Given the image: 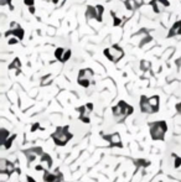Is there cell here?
Returning a JSON list of instances; mask_svg holds the SVG:
<instances>
[{
  "mask_svg": "<svg viewBox=\"0 0 181 182\" xmlns=\"http://www.w3.org/2000/svg\"><path fill=\"white\" fill-rule=\"evenodd\" d=\"M80 119H81L83 123H86V124H88V123L90 122V119H89L88 115H80Z\"/></svg>",
  "mask_w": 181,
  "mask_h": 182,
  "instance_id": "f1b7e54d",
  "label": "cell"
},
{
  "mask_svg": "<svg viewBox=\"0 0 181 182\" xmlns=\"http://www.w3.org/2000/svg\"><path fill=\"white\" fill-rule=\"evenodd\" d=\"M14 171H16V168H15V166H14V164H11V162H9V165H8V168H6V171L4 172L5 175H8V176H10Z\"/></svg>",
  "mask_w": 181,
  "mask_h": 182,
  "instance_id": "7402d4cb",
  "label": "cell"
},
{
  "mask_svg": "<svg viewBox=\"0 0 181 182\" xmlns=\"http://www.w3.org/2000/svg\"><path fill=\"white\" fill-rule=\"evenodd\" d=\"M150 41H151V36L146 35V36H144V37H143V40L140 41V44H139V45H140V46H144L145 44H148V42H150Z\"/></svg>",
  "mask_w": 181,
  "mask_h": 182,
  "instance_id": "484cf974",
  "label": "cell"
},
{
  "mask_svg": "<svg viewBox=\"0 0 181 182\" xmlns=\"http://www.w3.org/2000/svg\"><path fill=\"white\" fill-rule=\"evenodd\" d=\"M26 180H28V182H36V181H35V178H34V177H31V176H29V175L26 176Z\"/></svg>",
  "mask_w": 181,
  "mask_h": 182,
  "instance_id": "8d00e7d4",
  "label": "cell"
},
{
  "mask_svg": "<svg viewBox=\"0 0 181 182\" xmlns=\"http://www.w3.org/2000/svg\"><path fill=\"white\" fill-rule=\"evenodd\" d=\"M64 51L62 47H58V48H56V51H55V57H56V60H58V61H62V58H63V55H64Z\"/></svg>",
  "mask_w": 181,
  "mask_h": 182,
  "instance_id": "ac0fdd59",
  "label": "cell"
},
{
  "mask_svg": "<svg viewBox=\"0 0 181 182\" xmlns=\"http://www.w3.org/2000/svg\"><path fill=\"white\" fill-rule=\"evenodd\" d=\"M35 170H36V171H46V170H44L42 165H37V166H35Z\"/></svg>",
  "mask_w": 181,
  "mask_h": 182,
  "instance_id": "836d02e7",
  "label": "cell"
},
{
  "mask_svg": "<svg viewBox=\"0 0 181 182\" xmlns=\"http://www.w3.org/2000/svg\"><path fill=\"white\" fill-rule=\"evenodd\" d=\"M70 57H71V50H66V52H64L63 58H62V61H61V62H66V61H68V60H70Z\"/></svg>",
  "mask_w": 181,
  "mask_h": 182,
  "instance_id": "4316f807",
  "label": "cell"
},
{
  "mask_svg": "<svg viewBox=\"0 0 181 182\" xmlns=\"http://www.w3.org/2000/svg\"><path fill=\"white\" fill-rule=\"evenodd\" d=\"M151 6L154 8L155 12H161L164 10V8L169 6V2H167V0H153Z\"/></svg>",
  "mask_w": 181,
  "mask_h": 182,
  "instance_id": "52a82bcc",
  "label": "cell"
},
{
  "mask_svg": "<svg viewBox=\"0 0 181 182\" xmlns=\"http://www.w3.org/2000/svg\"><path fill=\"white\" fill-rule=\"evenodd\" d=\"M149 103H150V107H151V113H156L159 110L160 107V98L159 96H153L149 98Z\"/></svg>",
  "mask_w": 181,
  "mask_h": 182,
  "instance_id": "9c48e42d",
  "label": "cell"
},
{
  "mask_svg": "<svg viewBox=\"0 0 181 182\" xmlns=\"http://www.w3.org/2000/svg\"><path fill=\"white\" fill-rule=\"evenodd\" d=\"M19 40H18V38H9V44L10 45H14V44H16Z\"/></svg>",
  "mask_w": 181,
  "mask_h": 182,
  "instance_id": "e575fe53",
  "label": "cell"
},
{
  "mask_svg": "<svg viewBox=\"0 0 181 182\" xmlns=\"http://www.w3.org/2000/svg\"><path fill=\"white\" fill-rule=\"evenodd\" d=\"M112 112H113L114 118L117 119V120H119V122H122L123 119L127 118L128 115L133 114L134 108H133L132 106H129V104H127L124 100H120V102L117 104V106L113 107Z\"/></svg>",
  "mask_w": 181,
  "mask_h": 182,
  "instance_id": "7a4b0ae2",
  "label": "cell"
},
{
  "mask_svg": "<svg viewBox=\"0 0 181 182\" xmlns=\"http://www.w3.org/2000/svg\"><path fill=\"white\" fill-rule=\"evenodd\" d=\"M0 4H2V5H5V4H8V0H0Z\"/></svg>",
  "mask_w": 181,
  "mask_h": 182,
  "instance_id": "ab89813d",
  "label": "cell"
},
{
  "mask_svg": "<svg viewBox=\"0 0 181 182\" xmlns=\"http://www.w3.org/2000/svg\"><path fill=\"white\" fill-rule=\"evenodd\" d=\"M24 154L26 155V159H28L29 166H30V164L37 158V156H41L44 154V151H42V148L36 146V148H31V149H28V150H24Z\"/></svg>",
  "mask_w": 181,
  "mask_h": 182,
  "instance_id": "5b68a950",
  "label": "cell"
},
{
  "mask_svg": "<svg viewBox=\"0 0 181 182\" xmlns=\"http://www.w3.org/2000/svg\"><path fill=\"white\" fill-rule=\"evenodd\" d=\"M24 3L26 4L29 8H30V6H34V0H24Z\"/></svg>",
  "mask_w": 181,
  "mask_h": 182,
  "instance_id": "d6a6232c",
  "label": "cell"
},
{
  "mask_svg": "<svg viewBox=\"0 0 181 182\" xmlns=\"http://www.w3.org/2000/svg\"><path fill=\"white\" fill-rule=\"evenodd\" d=\"M177 35H181V20L180 21H176L173 28L170 29V32H169V37H173V36H177Z\"/></svg>",
  "mask_w": 181,
  "mask_h": 182,
  "instance_id": "8fae6325",
  "label": "cell"
},
{
  "mask_svg": "<svg viewBox=\"0 0 181 182\" xmlns=\"http://www.w3.org/2000/svg\"><path fill=\"white\" fill-rule=\"evenodd\" d=\"M176 110H177V113H179V114H181V102L176 104Z\"/></svg>",
  "mask_w": 181,
  "mask_h": 182,
  "instance_id": "d590c367",
  "label": "cell"
},
{
  "mask_svg": "<svg viewBox=\"0 0 181 182\" xmlns=\"http://www.w3.org/2000/svg\"><path fill=\"white\" fill-rule=\"evenodd\" d=\"M77 82H78L80 86L84 87V88H88L89 87V80H84V78H78L77 80Z\"/></svg>",
  "mask_w": 181,
  "mask_h": 182,
  "instance_id": "603a6c76",
  "label": "cell"
},
{
  "mask_svg": "<svg viewBox=\"0 0 181 182\" xmlns=\"http://www.w3.org/2000/svg\"><path fill=\"white\" fill-rule=\"evenodd\" d=\"M140 68L143 70V71H148L150 68V62L148 61H141L140 62Z\"/></svg>",
  "mask_w": 181,
  "mask_h": 182,
  "instance_id": "d4e9b609",
  "label": "cell"
},
{
  "mask_svg": "<svg viewBox=\"0 0 181 182\" xmlns=\"http://www.w3.org/2000/svg\"><path fill=\"white\" fill-rule=\"evenodd\" d=\"M15 139H16V134L11 135V136H10V138H9V139H8V140L4 142V144H3V145H4V148H5L6 150H9V149L11 148V145H12V141H14Z\"/></svg>",
  "mask_w": 181,
  "mask_h": 182,
  "instance_id": "d6986e66",
  "label": "cell"
},
{
  "mask_svg": "<svg viewBox=\"0 0 181 182\" xmlns=\"http://www.w3.org/2000/svg\"><path fill=\"white\" fill-rule=\"evenodd\" d=\"M93 77V71L90 68H84L81 70L78 73V78H84V80H90Z\"/></svg>",
  "mask_w": 181,
  "mask_h": 182,
  "instance_id": "7c38bea8",
  "label": "cell"
},
{
  "mask_svg": "<svg viewBox=\"0 0 181 182\" xmlns=\"http://www.w3.org/2000/svg\"><path fill=\"white\" fill-rule=\"evenodd\" d=\"M103 138L109 141V146L110 148H123L122 139H120V135L118 133H114L112 135H104Z\"/></svg>",
  "mask_w": 181,
  "mask_h": 182,
  "instance_id": "8992f818",
  "label": "cell"
},
{
  "mask_svg": "<svg viewBox=\"0 0 181 182\" xmlns=\"http://www.w3.org/2000/svg\"><path fill=\"white\" fill-rule=\"evenodd\" d=\"M20 67H21V62H20L19 58H15L14 61H12V63H10V66H9L10 70H16L18 73L20 72Z\"/></svg>",
  "mask_w": 181,
  "mask_h": 182,
  "instance_id": "9a60e30c",
  "label": "cell"
},
{
  "mask_svg": "<svg viewBox=\"0 0 181 182\" xmlns=\"http://www.w3.org/2000/svg\"><path fill=\"white\" fill-rule=\"evenodd\" d=\"M149 128H150V135L153 140H164L165 133L167 130V125L164 120L150 123Z\"/></svg>",
  "mask_w": 181,
  "mask_h": 182,
  "instance_id": "3957f363",
  "label": "cell"
},
{
  "mask_svg": "<svg viewBox=\"0 0 181 182\" xmlns=\"http://www.w3.org/2000/svg\"><path fill=\"white\" fill-rule=\"evenodd\" d=\"M140 109L143 113H151V107H150V103H149V98L145 96H141L140 98Z\"/></svg>",
  "mask_w": 181,
  "mask_h": 182,
  "instance_id": "ba28073f",
  "label": "cell"
},
{
  "mask_svg": "<svg viewBox=\"0 0 181 182\" xmlns=\"http://www.w3.org/2000/svg\"><path fill=\"white\" fill-rule=\"evenodd\" d=\"M51 81H52V77H51V74H47L42 78V81H41V84L42 86H47L48 83H51Z\"/></svg>",
  "mask_w": 181,
  "mask_h": 182,
  "instance_id": "cb8c5ba5",
  "label": "cell"
},
{
  "mask_svg": "<svg viewBox=\"0 0 181 182\" xmlns=\"http://www.w3.org/2000/svg\"><path fill=\"white\" fill-rule=\"evenodd\" d=\"M113 15V19H114V26H118V25H120V22H122V20L119 19V18H117L114 14H112Z\"/></svg>",
  "mask_w": 181,
  "mask_h": 182,
  "instance_id": "f546056e",
  "label": "cell"
},
{
  "mask_svg": "<svg viewBox=\"0 0 181 182\" xmlns=\"http://www.w3.org/2000/svg\"><path fill=\"white\" fill-rule=\"evenodd\" d=\"M40 161L44 162V164H46L48 168L52 166V159H51V156H50L48 154H46V152H44V154L40 156Z\"/></svg>",
  "mask_w": 181,
  "mask_h": 182,
  "instance_id": "5bb4252c",
  "label": "cell"
},
{
  "mask_svg": "<svg viewBox=\"0 0 181 182\" xmlns=\"http://www.w3.org/2000/svg\"><path fill=\"white\" fill-rule=\"evenodd\" d=\"M86 18L88 20H90V19H96L97 20V9L93 8V6H88L87 10H86Z\"/></svg>",
  "mask_w": 181,
  "mask_h": 182,
  "instance_id": "4fadbf2b",
  "label": "cell"
},
{
  "mask_svg": "<svg viewBox=\"0 0 181 182\" xmlns=\"http://www.w3.org/2000/svg\"><path fill=\"white\" fill-rule=\"evenodd\" d=\"M68 126H58L56 129V132L51 135V138H52V140L55 141V144L57 146H64L67 144V142L72 139V134L68 132Z\"/></svg>",
  "mask_w": 181,
  "mask_h": 182,
  "instance_id": "6da1fadb",
  "label": "cell"
},
{
  "mask_svg": "<svg viewBox=\"0 0 181 182\" xmlns=\"http://www.w3.org/2000/svg\"><path fill=\"white\" fill-rule=\"evenodd\" d=\"M29 11L31 12V14H34V12H35V8H34V6H30V8H29Z\"/></svg>",
  "mask_w": 181,
  "mask_h": 182,
  "instance_id": "f35d334b",
  "label": "cell"
},
{
  "mask_svg": "<svg viewBox=\"0 0 181 182\" xmlns=\"http://www.w3.org/2000/svg\"><path fill=\"white\" fill-rule=\"evenodd\" d=\"M96 9H97V21L102 22V20H103V11H104V8H103L102 5H97Z\"/></svg>",
  "mask_w": 181,
  "mask_h": 182,
  "instance_id": "e0dca14e",
  "label": "cell"
},
{
  "mask_svg": "<svg viewBox=\"0 0 181 182\" xmlns=\"http://www.w3.org/2000/svg\"><path fill=\"white\" fill-rule=\"evenodd\" d=\"M173 156L175 158V168H177V167H180L181 166V158H179V156H176L175 154H173Z\"/></svg>",
  "mask_w": 181,
  "mask_h": 182,
  "instance_id": "83f0119b",
  "label": "cell"
},
{
  "mask_svg": "<svg viewBox=\"0 0 181 182\" xmlns=\"http://www.w3.org/2000/svg\"><path fill=\"white\" fill-rule=\"evenodd\" d=\"M86 108H87V110L90 113V112L93 110V104H92V103H88V104H86Z\"/></svg>",
  "mask_w": 181,
  "mask_h": 182,
  "instance_id": "1f68e13d",
  "label": "cell"
},
{
  "mask_svg": "<svg viewBox=\"0 0 181 182\" xmlns=\"http://www.w3.org/2000/svg\"><path fill=\"white\" fill-rule=\"evenodd\" d=\"M134 162H135V165L138 167H148V166H150V161H148L145 159H138Z\"/></svg>",
  "mask_w": 181,
  "mask_h": 182,
  "instance_id": "2e32d148",
  "label": "cell"
},
{
  "mask_svg": "<svg viewBox=\"0 0 181 182\" xmlns=\"http://www.w3.org/2000/svg\"><path fill=\"white\" fill-rule=\"evenodd\" d=\"M0 133H2V140H3L2 144H4V142L10 138V136H9V132H8L5 128H2V132H0Z\"/></svg>",
  "mask_w": 181,
  "mask_h": 182,
  "instance_id": "44dd1931",
  "label": "cell"
},
{
  "mask_svg": "<svg viewBox=\"0 0 181 182\" xmlns=\"http://www.w3.org/2000/svg\"><path fill=\"white\" fill-rule=\"evenodd\" d=\"M24 30H22V28H21V26H20V28H18V29H15V30H9V31H6L5 32V36L6 37H9V36H15L16 38H18V40H22V38H24Z\"/></svg>",
  "mask_w": 181,
  "mask_h": 182,
  "instance_id": "30bf717a",
  "label": "cell"
},
{
  "mask_svg": "<svg viewBox=\"0 0 181 182\" xmlns=\"http://www.w3.org/2000/svg\"><path fill=\"white\" fill-rule=\"evenodd\" d=\"M104 55H106V57H107L109 61H112V62H118L120 58H123L124 51L122 50L120 46L113 45L112 47L104 50Z\"/></svg>",
  "mask_w": 181,
  "mask_h": 182,
  "instance_id": "277c9868",
  "label": "cell"
},
{
  "mask_svg": "<svg viewBox=\"0 0 181 182\" xmlns=\"http://www.w3.org/2000/svg\"><path fill=\"white\" fill-rule=\"evenodd\" d=\"M8 165H9V161H6L5 159H2L0 160V172L4 174L8 168Z\"/></svg>",
  "mask_w": 181,
  "mask_h": 182,
  "instance_id": "ffe728a7",
  "label": "cell"
},
{
  "mask_svg": "<svg viewBox=\"0 0 181 182\" xmlns=\"http://www.w3.org/2000/svg\"><path fill=\"white\" fill-rule=\"evenodd\" d=\"M37 128H40V124H35V125H34V126H32V129H31V132H32V133H34V132H35V130H36V129H37Z\"/></svg>",
  "mask_w": 181,
  "mask_h": 182,
  "instance_id": "74e56055",
  "label": "cell"
},
{
  "mask_svg": "<svg viewBox=\"0 0 181 182\" xmlns=\"http://www.w3.org/2000/svg\"><path fill=\"white\" fill-rule=\"evenodd\" d=\"M64 2H66V0H54V4L56 6H62L64 4Z\"/></svg>",
  "mask_w": 181,
  "mask_h": 182,
  "instance_id": "4dcf8cb0",
  "label": "cell"
}]
</instances>
